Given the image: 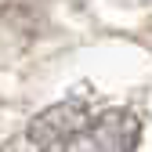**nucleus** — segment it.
Listing matches in <instances>:
<instances>
[{
	"label": "nucleus",
	"mask_w": 152,
	"mask_h": 152,
	"mask_svg": "<svg viewBox=\"0 0 152 152\" xmlns=\"http://www.w3.org/2000/svg\"><path fill=\"white\" fill-rule=\"evenodd\" d=\"M138 138L141 120L130 109H94L69 98L44 109L7 152H134Z\"/></svg>",
	"instance_id": "f257e3e1"
}]
</instances>
